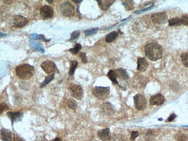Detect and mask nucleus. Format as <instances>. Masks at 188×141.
Returning a JSON list of instances; mask_svg holds the SVG:
<instances>
[{
  "label": "nucleus",
  "instance_id": "obj_13",
  "mask_svg": "<svg viewBox=\"0 0 188 141\" xmlns=\"http://www.w3.org/2000/svg\"><path fill=\"white\" fill-rule=\"evenodd\" d=\"M165 101V98L161 94H157L151 96L149 102L152 105H160L163 104Z\"/></svg>",
  "mask_w": 188,
  "mask_h": 141
},
{
  "label": "nucleus",
  "instance_id": "obj_29",
  "mask_svg": "<svg viewBox=\"0 0 188 141\" xmlns=\"http://www.w3.org/2000/svg\"><path fill=\"white\" fill-rule=\"evenodd\" d=\"M80 31H75L72 33L71 34V38L70 40H73L78 38L80 36Z\"/></svg>",
  "mask_w": 188,
  "mask_h": 141
},
{
  "label": "nucleus",
  "instance_id": "obj_10",
  "mask_svg": "<svg viewBox=\"0 0 188 141\" xmlns=\"http://www.w3.org/2000/svg\"><path fill=\"white\" fill-rule=\"evenodd\" d=\"M40 66L43 71L47 74L52 73L56 71L57 69L55 63L49 60H47L42 63Z\"/></svg>",
  "mask_w": 188,
  "mask_h": 141
},
{
  "label": "nucleus",
  "instance_id": "obj_14",
  "mask_svg": "<svg viewBox=\"0 0 188 141\" xmlns=\"http://www.w3.org/2000/svg\"><path fill=\"white\" fill-rule=\"evenodd\" d=\"M111 134L109 128L100 130L97 131L98 138L103 141L110 140L111 139Z\"/></svg>",
  "mask_w": 188,
  "mask_h": 141
},
{
  "label": "nucleus",
  "instance_id": "obj_2",
  "mask_svg": "<svg viewBox=\"0 0 188 141\" xmlns=\"http://www.w3.org/2000/svg\"><path fill=\"white\" fill-rule=\"evenodd\" d=\"M17 76L19 78L23 80L30 79L34 76L35 70L34 67L29 64H20L16 69Z\"/></svg>",
  "mask_w": 188,
  "mask_h": 141
},
{
  "label": "nucleus",
  "instance_id": "obj_33",
  "mask_svg": "<svg viewBox=\"0 0 188 141\" xmlns=\"http://www.w3.org/2000/svg\"><path fill=\"white\" fill-rule=\"evenodd\" d=\"M80 58L81 59L82 62L84 63H87L88 61L86 59V54L84 53H80L79 55Z\"/></svg>",
  "mask_w": 188,
  "mask_h": 141
},
{
  "label": "nucleus",
  "instance_id": "obj_23",
  "mask_svg": "<svg viewBox=\"0 0 188 141\" xmlns=\"http://www.w3.org/2000/svg\"><path fill=\"white\" fill-rule=\"evenodd\" d=\"M78 65V62L77 61L75 60L71 61L69 73L70 76H72L73 75Z\"/></svg>",
  "mask_w": 188,
  "mask_h": 141
},
{
  "label": "nucleus",
  "instance_id": "obj_19",
  "mask_svg": "<svg viewBox=\"0 0 188 141\" xmlns=\"http://www.w3.org/2000/svg\"><path fill=\"white\" fill-rule=\"evenodd\" d=\"M107 75L114 84L118 85L119 84L117 80V76L116 75L115 71L113 70H110L107 74Z\"/></svg>",
  "mask_w": 188,
  "mask_h": 141
},
{
  "label": "nucleus",
  "instance_id": "obj_22",
  "mask_svg": "<svg viewBox=\"0 0 188 141\" xmlns=\"http://www.w3.org/2000/svg\"><path fill=\"white\" fill-rule=\"evenodd\" d=\"M169 24L170 26H177L182 25L181 18L178 17L172 18L169 20Z\"/></svg>",
  "mask_w": 188,
  "mask_h": 141
},
{
  "label": "nucleus",
  "instance_id": "obj_6",
  "mask_svg": "<svg viewBox=\"0 0 188 141\" xmlns=\"http://www.w3.org/2000/svg\"><path fill=\"white\" fill-rule=\"evenodd\" d=\"M28 20L24 17L20 15L14 16L11 18L9 24L11 27L20 28L27 25Z\"/></svg>",
  "mask_w": 188,
  "mask_h": 141
},
{
  "label": "nucleus",
  "instance_id": "obj_25",
  "mask_svg": "<svg viewBox=\"0 0 188 141\" xmlns=\"http://www.w3.org/2000/svg\"><path fill=\"white\" fill-rule=\"evenodd\" d=\"M82 46L80 44H77L75 47L69 49V51L73 55H77L82 49Z\"/></svg>",
  "mask_w": 188,
  "mask_h": 141
},
{
  "label": "nucleus",
  "instance_id": "obj_35",
  "mask_svg": "<svg viewBox=\"0 0 188 141\" xmlns=\"http://www.w3.org/2000/svg\"><path fill=\"white\" fill-rule=\"evenodd\" d=\"M182 24L184 25L188 26V17L186 16H183L181 18Z\"/></svg>",
  "mask_w": 188,
  "mask_h": 141
},
{
  "label": "nucleus",
  "instance_id": "obj_43",
  "mask_svg": "<svg viewBox=\"0 0 188 141\" xmlns=\"http://www.w3.org/2000/svg\"><path fill=\"white\" fill-rule=\"evenodd\" d=\"M129 18V17H128V18H126V19H123V20H122V21H125V20H126L127 19H128Z\"/></svg>",
  "mask_w": 188,
  "mask_h": 141
},
{
  "label": "nucleus",
  "instance_id": "obj_3",
  "mask_svg": "<svg viewBox=\"0 0 188 141\" xmlns=\"http://www.w3.org/2000/svg\"><path fill=\"white\" fill-rule=\"evenodd\" d=\"M93 95L98 100L104 101L107 98L110 93L109 86H96L92 89Z\"/></svg>",
  "mask_w": 188,
  "mask_h": 141
},
{
  "label": "nucleus",
  "instance_id": "obj_40",
  "mask_svg": "<svg viewBox=\"0 0 188 141\" xmlns=\"http://www.w3.org/2000/svg\"><path fill=\"white\" fill-rule=\"evenodd\" d=\"M74 2L76 3H80L82 1H78V0H76V1H73Z\"/></svg>",
  "mask_w": 188,
  "mask_h": 141
},
{
  "label": "nucleus",
  "instance_id": "obj_12",
  "mask_svg": "<svg viewBox=\"0 0 188 141\" xmlns=\"http://www.w3.org/2000/svg\"><path fill=\"white\" fill-rule=\"evenodd\" d=\"M6 115L11 120L12 126H13L14 123L21 121L24 116L23 113L20 112H14L9 111L7 113Z\"/></svg>",
  "mask_w": 188,
  "mask_h": 141
},
{
  "label": "nucleus",
  "instance_id": "obj_39",
  "mask_svg": "<svg viewBox=\"0 0 188 141\" xmlns=\"http://www.w3.org/2000/svg\"><path fill=\"white\" fill-rule=\"evenodd\" d=\"M53 141H62L61 139L59 138H55Z\"/></svg>",
  "mask_w": 188,
  "mask_h": 141
},
{
  "label": "nucleus",
  "instance_id": "obj_20",
  "mask_svg": "<svg viewBox=\"0 0 188 141\" xmlns=\"http://www.w3.org/2000/svg\"><path fill=\"white\" fill-rule=\"evenodd\" d=\"M118 36V34L117 32L116 31H113L107 35L105 40L106 42L110 43L115 40Z\"/></svg>",
  "mask_w": 188,
  "mask_h": 141
},
{
  "label": "nucleus",
  "instance_id": "obj_24",
  "mask_svg": "<svg viewBox=\"0 0 188 141\" xmlns=\"http://www.w3.org/2000/svg\"><path fill=\"white\" fill-rule=\"evenodd\" d=\"M67 104L68 107L73 110H75L77 108V102L75 99L72 98H69L68 100Z\"/></svg>",
  "mask_w": 188,
  "mask_h": 141
},
{
  "label": "nucleus",
  "instance_id": "obj_11",
  "mask_svg": "<svg viewBox=\"0 0 188 141\" xmlns=\"http://www.w3.org/2000/svg\"><path fill=\"white\" fill-rule=\"evenodd\" d=\"M40 13L42 17L45 19H49L53 17L54 12L52 7L49 6L45 5L40 9Z\"/></svg>",
  "mask_w": 188,
  "mask_h": 141
},
{
  "label": "nucleus",
  "instance_id": "obj_42",
  "mask_svg": "<svg viewBox=\"0 0 188 141\" xmlns=\"http://www.w3.org/2000/svg\"><path fill=\"white\" fill-rule=\"evenodd\" d=\"M47 2L49 4H52L53 3V1H48Z\"/></svg>",
  "mask_w": 188,
  "mask_h": 141
},
{
  "label": "nucleus",
  "instance_id": "obj_28",
  "mask_svg": "<svg viewBox=\"0 0 188 141\" xmlns=\"http://www.w3.org/2000/svg\"><path fill=\"white\" fill-rule=\"evenodd\" d=\"M99 30V29L98 28H93L85 31V34L86 35H90L95 34H96L98 31Z\"/></svg>",
  "mask_w": 188,
  "mask_h": 141
},
{
  "label": "nucleus",
  "instance_id": "obj_21",
  "mask_svg": "<svg viewBox=\"0 0 188 141\" xmlns=\"http://www.w3.org/2000/svg\"><path fill=\"white\" fill-rule=\"evenodd\" d=\"M54 73H53L47 76V77L45 78L43 82L40 83V88H42L43 87L46 86V85L48 84L54 78Z\"/></svg>",
  "mask_w": 188,
  "mask_h": 141
},
{
  "label": "nucleus",
  "instance_id": "obj_9",
  "mask_svg": "<svg viewBox=\"0 0 188 141\" xmlns=\"http://www.w3.org/2000/svg\"><path fill=\"white\" fill-rule=\"evenodd\" d=\"M100 111L103 114L108 116H113L116 112L114 105L109 102L105 103L101 105Z\"/></svg>",
  "mask_w": 188,
  "mask_h": 141
},
{
  "label": "nucleus",
  "instance_id": "obj_32",
  "mask_svg": "<svg viewBox=\"0 0 188 141\" xmlns=\"http://www.w3.org/2000/svg\"><path fill=\"white\" fill-rule=\"evenodd\" d=\"M139 133L138 131H132L131 133V137L130 140L132 141H134L135 139L139 136Z\"/></svg>",
  "mask_w": 188,
  "mask_h": 141
},
{
  "label": "nucleus",
  "instance_id": "obj_1",
  "mask_svg": "<svg viewBox=\"0 0 188 141\" xmlns=\"http://www.w3.org/2000/svg\"><path fill=\"white\" fill-rule=\"evenodd\" d=\"M145 50V54L147 58L153 62L160 60L163 56V47L156 42H152L147 44Z\"/></svg>",
  "mask_w": 188,
  "mask_h": 141
},
{
  "label": "nucleus",
  "instance_id": "obj_37",
  "mask_svg": "<svg viewBox=\"0 0 188 141\" xmlns=\"http://www.w3.org/2000/svg\"><path fill=\"white\" fill-rule=\"evenodd\" d=\"M176 116L174 114H173L171 115L169 117L168 119L169 122H172L176 117Z\"/></svg>",
  "mask_w": 188,
  "mask_h": 141
},
{
  "label": "nucleus",
  "instance_id": "obj_31",
  "mask_svg": "<svg viewBox=\"0 0 188 141\" xmlns=\"http://www.w3.org/2000/svg\"><path fill=\"white\" fill-rule=\"evenodd\" d=\"M128 2V1H123L122 4L124 6L125 8L127 9V10H132L133 7V6H132V5L131 4V3L130 2L131 1H130V2L129 3Z\"/></svg>",
  "mask_w": 188,
  "mask_h": 141
},
{
  "label": "nucleus",
  "instance_id": "obj_17",
  "mask_svg": "<svg viewBox=\"0 0 188 141\" xmlns=\"http://www.w3.org/2000/svg\"><path fill=\"white\" fill-rule=\"evenodd\" d=\"M115 72L117 77L119 79H127L130 78V76L126 70L122 68H118L115 70Z\"/></svg>",
  "mask_w": 188,
  "mask_h": 141
},
{
  "label": "nucleus",
  "instance_id": "obj_26",
  "mask_svg": "<svg viewBox=\"0 0 188 141\" xmlns=\"http://www.w3.org/2000/svg\"><path fill=\"white\" fill-rule=\"evenodd\" d=\"M175 139L178 141H187V138L182 133H179L175 136Z\"/></svg>",
  "mask_w": 188,
  "mask_h": 141
},
{
  "label": "nucleus",
  "instance_id": "obj_38",
  "mask_svg": "<svg viewBox=\"0 0 188 141\" xmlns=\"http://www.w3.org/2000/svg\"><path fill=\"white\" fill-rule=\"evenodd\" d=\"M4 3L6 4L7 5H10V4L12 3V1H9V0H5V1H3Z\"/></svg>",
  "mask_w": 188,
  "mask_h": 141
},
{
  "label": "nucleus",
  "instance_id": "obj_16",
  "mask_svg": "<svg viewBox=\"0 0 188 141\" xmlns=\"http://www.w3.org/2000/svg\"><path fill=\"white\" fill-rule=\"evenodd\" d=\"M1 138L2 141H12V132L10 130L2 128L1 130Z\"/></svg>",
  "mask_w": 188,
  "mask_h": 141
},
{
  "label": "nucleus",
  "instance_id": "obj_5",
  "mask_svg": "<svg viewBox=\"0 0 188 141\" xmlns=\"http://www.w3.org/2000/svg\"><path fill=\"white\" fill-rule=\"evenodd\" d=\"M135 108L138 111H143L146 108L147 101L144 95L141 93L136 94L133 97Z\"/></svg>",
  "mask_w": 188,
  "mask_h": 141
},
{
  "label": "nucleus",
  "instance_id": "obj_30",
  "mask_svg": "<svg viewBox=\"0 0 188 141\" xmlns=\"http://www.w3.org/2000/svg\"><path fill=\"white\" fill-rule=\"evenodd\" d=\"M0 109H1L0 112H1V114L2 113L5 112V111L9 110V107L6 104L4 103H2L1 104Z\"/></svg>",
  "mask_w": 188,
  "mask_h": 141
},
{
  "label": "nucleus",
  "instance_id": "obj_15",
  "mask_svg": "<svg viewBox=\"0 0 188 141\" xmlns=\"http://www.w3.org/2000/svg\"><path fill=\"white\" fill-rule=\"evenodd\" d=\"M137 69L140 71L145 72L149 66V63L146 59L144 58H139L137 59Z\"/></svg>",
  "mask_w": 188,
  "mask_h": 141
},
{
  "label": "nucleus",
  "instance_id": "obj_34",
  "mask_svg": "<svg viewBox=\"0 0 188 141\" xmlns=\"http://www.w3.org/2000/svg\"><path fill=\"white\" fill-rule=\"evenodd\" d=\"M152 8H153V6H152L150 7H148V8L143 9V10H141L136 11H135V12H134V13H135L136 14H139L141 13H142L143 12H146V11L150 10H151V9H152Z\"/></svg>",
  "mask_w": 188,
  "mask_h": 141
},
{
  "label": "nucleus",
  "instance_id": "obj_41",
  "mask_svg": "<svg viewBox=\"0 0 188 141\" xmlns=\"http://www.w3.org/2000/svg\"><path fill=\"white\" fill-rule=\"evenodd\" d=\"M112 141H122V140L120 139H117V138H115Z\"/></svg>",
  "mask_w": 188,
  "mask_h": 141
},
{
  "label": "nucleus",
  "instance_id": "obj_36",
  "mask_svg": "<svg viewBox=\"0 0 188 141\" xmlns=\"http://www.w3.org/2000/svg\"><path fill=\"white\" fill-rule=\"evenodd\" d=\"M14 141H25V140L23 138H21L17 135L14 134L13 136Z\"/></svg>",
  "mask_w": 188,
  "mask_h": 141
},
{
  "label": "nucleus",
  "instance_id": "obj_4",
  "mask_svg": "<svg viewBox=\"0 0 188 141\" xmlns=\"http://www.w3.org/2000/svg\"><path fill=\"white\" fill-rule=\"evenodd\" d=\"M60 11L62 15L67 17H71L75 14L74 7L69 2L65 1L61 3Z\"/></svg>",
  "mask_w": 188,
  "mask_h": 141
},
{
  "label": "nucleus",
  "instance_id": "obj_8",
  "mask_svg": "<svg viewBox=\"0 0 188 141\" xmlns=\"http://www.w3.org/2000/svg\"><path fill=\"white\" fill-rule=\"evenodd\" d=\"M152 22L158 24L163 25L167 23L168 20V16L166 13H158L152 14L151 17Z\"/></svg>",
  "mask_w": 188,
  "mask_h": 141
},
{
  "label": "nucleus",
  "instance_id": "obj_7",
  "mask_svg": "<svg viewBox=\"0 0 188 141\" xmlns=\"http://www.w3.org/2000/svg\"><path fill=\"white\" fill-rule=\"evenodd\" d=\"M69 90L72 97L77 100H81L84 96L83 89L80 85H71L69 87Z\"/></svg>",
  "mask_w": 188,
  "mask_h": 141
},
{
  "label": "nucleus",
  "instance_id": "obj_18",
  "mask_svg": "<svg viewBox=\"0 0 188 141\" xmlns=\"http://www.w3.org/2000/svg\"><path fill=\"white\" fill-rule=\"evenodd\" d=\"M97 1L99 7L103 10H107L109 7L115 2L113 1Z\"/></svg>",
  "mask_w": 188,
  "mask_h": 141
},
{
  "label": "nucleus",
  "instance_id": "obj_27",
  "mask_svg": "<svg viewBox=\"0 0 188 141\" xmlns=\"http://www.w3.org/2000/svg\"><path fill=\"white\" fill-rule=\"evenodd\" d=\"M181 57L182 63L184 65L188 67V52L182 54Z\"/></svg>",
  "mask_w": 188,
  "mask_h": 141
}]
</instances>
